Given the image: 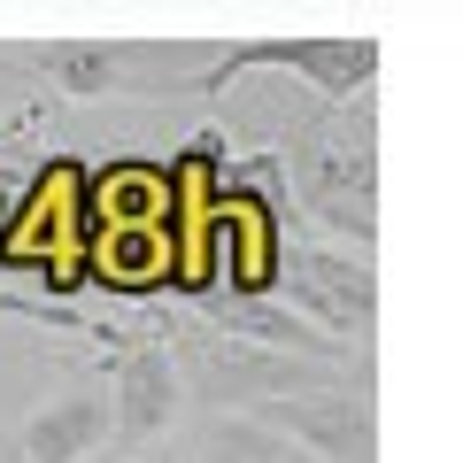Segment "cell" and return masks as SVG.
Returning <instances> with one entry per match:
<instances>
[{
  "label": "cell",
  "instance_id": "8",
  "mask_svg": "<svg viewBox=\"0 0 463 463\" xmlns=\"http://www.w3.org/2000/svg\"><path fill=\"white\" fill-rule=\"evenodd\" d=\"M185 463H301L294 448L279 440L270 425H255V417H194V440H185Z\"/></svg>",
  "mask_w": 463,
  "mask_h": 463
},
{
  "label": "cell",
  "instance_id": "9",
  "mask_svg": "<svg viewBox=\"0 0 463 463\" xmlns=\"http://www.w3.org/2000/svg\"><path fill=\"white\" fill-rule=\"evenodd\" d=\"M93 463H147V456H93ZM155 463H163V456H155Z\"/></svg>",
  "mask_w": 463,
  "mask_h": 463
},
{
  "label": "cell",
  "instance_id": "6",
  "mask_svg": "<svg viewBox=\"0 0 463 463\" xmlns=\"http://www.w3.org/2000/svg\"><path fill=\"white\" fill-rule=\"evenodd\" d=\"M255 425H270L301 463H379V410H371V386L317 379V386H301V394L263 402Z\"/></svg>",
  "mask_w": 463,
  "mask_h": 463
},
{
  "label": "cell",
  "instance_id": "2",
  "mask_svg": "<svg viewBox=\"0 0 463 463\" xmlns=\"http://www.w3.org/2000/svg\"><path fill=\"white\" fill-rule=\"evenodd\" d=\"M209 54L178 39H32L0 47V62H24V78L62 100H209Z\"/></svg>",
  "mask_w": 463,
  "mask_h": 463
},
{
  "label": "cell",
  "instance_id": "1",
  "mask_svg": "<svg viewBox=\"0 0 463 463\" xmlns=\"http://www.w3.org/2000/svg\"><path fill=\"white\" fill-rule=\"evenodd\" d=\"M286 185L301 216L364 255L379 248V100L355 93L340 109H317L286 139Z\"/></svg>",
  "mask_w": 463,
  "mask_h": 463
},
{
  "label": "cell",
  "instance_id": "7",
  "mask_svg": "<svg viewBox=\"0 0 463 463\" xmlns=\"http://www.w3.org/2000/svg\"><path fill=\"white\" fill-rule=\"evenodd\" d=\"M93 456H109V386L100 379L54 386V394L0 440V463H93Z\"/></svg>",
  "mask_w": 463,
  "mask_h": 463
},
{
  "label": "cell",
  "instance_id": "5",
  "mask_svg": "<svg viewBox=\"0 0 463 463\" xmlns=\"http://www.w3.org/2000/svg\"><path fill=\"white\" fill-rule=\"evenodd\" d=\"M248 70H294L317 93V109H340V100L371 93V78H379V39H364V32L355 39H232V47L209 54V100L232 78H248Z\"/></svg>",
  "mask_w": 463,
  "mask_h": 463
},
{
  "label": "cell",
  "instance_id": "4",
  "mask_svg": "<svg viewBox=\"0 0 463 463\" xmlns=\"http://www.w3.org/2000/svg\"><path fill=\"white\" fill-rule=\"evenodd\" d=\"M109 386V456H163L185 425V371H178V340H124L100 371Z\"/></svg>",
  "mask_w": 463,
  "mask_h": 463
},
{
  "label": "cell",
  "instance_id": "3",
  "mask_svg": "<svg viewBox=\"0 0 463 463\" xmlns=\"http://www.w3.org/2000/svg\"><path fill=\"white\" fill-rule=\"evenodd\" d=\"M270 294L279 309H294L309 332H325L332 347L371 355V317H379V270L364 255H340L325 240H279L270 255Z\"/></svg>",
  "mask_w": 463,
  "mask_h": 463
}]
</instances>
